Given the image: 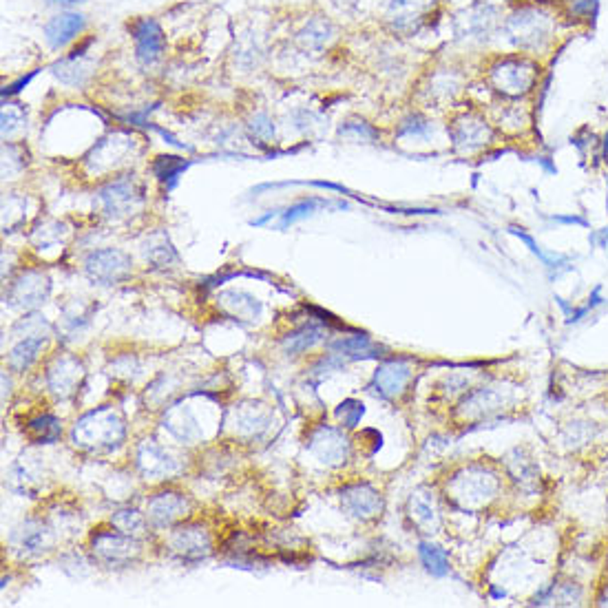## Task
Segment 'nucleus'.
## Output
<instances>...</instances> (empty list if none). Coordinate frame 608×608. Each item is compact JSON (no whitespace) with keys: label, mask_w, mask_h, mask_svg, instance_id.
Returning <instances> with one entry per match:
<instances>
[{"label":"nucleus","mask_w":608,"mask_h":608,"mask_svg":"<svg viewBox=\"0 0 608 608\" xmlns=\"http://www.w3.org/2000/svg\"><path fill=\"white\" fill-rule=\"evenodd\" d=\"M476 71L485 89L498 100L522 102L542 87L545 64L537 55L509 51V54L482 55Z\"/></svg>","instance_id":"1"},{"label":"nucleus","mask_w":608,"mask_h":608,"mask_svg":"<svg viewBox=\"0 0 608 608\" xmlns=\"http://www.w3.org/2000/svg\"><path fill=\"white\" fill-rule=\"evenodd\" d=\"M560 21L562 13L555 4L518 0L504 12L500 34L507 38L513 51L545 55L555 45Z\"/></svg>","instance_id":"2"},{"label":"nucleus","mask_w":608,"mask_h":608,"mask_svg":"<svg viewBox=\"0 0 608 608\" xmlns=\"http://www.w3.org/2000/svg\"><path fill=\"white\" fill-rule=\"evenodd\" d=\"M503 491V476L485 462H471L452 473L447 480V500L462 512L489 507Z\"/></svg>","instance_id":"3"},{"label":"nucleus","mask_w":608,"mask_h":608,"mask_svg":"<svg viewBox=\"0 0 608 608\" xmlns=\"http://www.w3.org/2000/svg\"><path fill=\"white\" fill-rule=\"evenodd\" d=\"M467 69L458 60L436 58L421 73L416 97L422 106H449L462 100L467 91Z\"/></svg>","instance_id":"4"},{"label":"nucleus","mask_w":608,"mask_h":608,"mask_svg":"<svg viewBox=\"0 0 608 608\" xmlns=\"http://www.w3.org/2000/svg\"><path fill=\"white\" fill-rule=\"evenodd\" d=\"M447 136L454 151L462 155L487 151L496 140V129L485 115V109L473 102H458L449 109Z\"/></svg>","instance_id":"5"},{"label":"nucleus","mask_w":608,"mask_h":608,"mask_svg":"<svg viewBox=\"0 0 608 608\" xmlns=\"http://www.w3.org/2000/svg\"><path fill=\"white\" fill-rule=\"evenodd\" d=\"M443 13V0H383L380 25L394 38H414Z\"/></svg>","instance_id":"6"},{"label":"nucleus","mask_w":608,"mask_h":608,"mask_svg":"<svg viewBox=\"0 0 608 608\" xmlns=\"http://www.w3.org/2000/svg\"><path fill=\"white\" fill-rule=\"evenodd\" d=\"M136 153L137 140L131 131H111L82 157V169L87 175L104 184L122 175V169Z\"/></svg>","instance_id":"7"},{"label":"nucleus","mask_w":608,"mask_h":608,"mask_svg":"<svg viewBox=\"0 0 608 608\" xmlns=\"http://www.w3.org/2000/svg\"><path fill=\"white\" fill-rule=\"evenodd\" d=\"M503 7L489 0H476L469 7L454 13V38L465 47H482L503 27Z\"/></svg>","instance_id":"8"},{"label":"nucleus","mask_w":608,"mask_h":608,"mask_svg":"<svg viewBox=\"0 0 608 608\" xmlns=\"http://www.w3.org/2000/svg\"><path fill=\"white\" fill-rule=\"evenodd\" d=\"M338 40V25L326 12H312L286 38V47L304 58H321Z\"/></svg>","instance_id":"9"},{"label":"nucleus","mask_w":608,"mask_h":608,"mask_svg":"<svg viewBox=\"0 0 608 608\" xmlns=\"http://www.w3.org/2000/svg\"><path fill=\"white\" fill-rule=\"evenodd\" d=\"M96 199L102 212L111 220H129L144 206V184L136 173H122L109 182L100 184L96 190Z\"/></svg>","instance_id":"10"},{"label":"nucleus","mask_w":608,"mask_h":608,"mask_svg":"<svg viewBox=\"0 0 608 608\" xmlns=\"http://www.w3.org/2000/svg\"><path fill=\"white\" fill-rule=\"evenodd\" d=\"M124 438V421L118 412L109 407L89 412L82 416L73 427V440L76 445L87 449H111L120 445Z\"/></svg>","instance_id":"11"},{"label":"nucleus","mask_w":608,"mask_h":608,"mask_svg":"<svg viewBox=\"0 0 608 608\" xmlns=\"http://www.w3.org/2000/svg\"><path fill=\"white\" fill-rule=\"evenodd\" d=\"M129 36L133 40V54L136 62L142 69L160 67L169 54V38H166L164 27L153 16H136L127 22Z\"/></svg>","instance_id":"12"},{"label":"nucleus","mask_w":608,"mask_h":608,"mask_svg":"<svg viewBox=\"0 0 608 608\" xmlns=\"http://www.w3.org/2000/svg\"><path fill=\"white\" fill-rule=\"evenodd\" d=\"M85 271L91 281L111 286V283L122 281L131 272V257L118 248H102L94 250L87 257Z\"/></svg>","instance_id":"13"},{"label":"nucleus","mask_w":608,"mask_h":608,"mask_svg":"<svg viewBox=\"0 0 608 608\" xmlns=\"http://www.w3.org/2000/svg\"><path fill=\"white\" fill-rule=\"evenodd\" d=\"M414 376V365L410 359H387L376 368L372 379V389L385 401H396L410 385Z\"/></svg>","instance_id":"14"},{"label":"nucleus","mask_w":608,"mask_h":608,"mask_svg":"<svg viewBox=\"0 0 608 608\" xmlns=\"http://www.w3.org/2000/svg\"><path fill=\"white\" fill-rule=\"evenodd\" d=\"M89 43L64 54L62 58L51 64V73L62 82L64 87H85L96 73V60L89 55Z\"/></svg>","instance_id":"15"},{"label":"nucleus","mask_w":608,"mask_h":608,"mask_svg":"<svg viewBox=\"0 0 608 608\" xmlns=\"http://www.w3.org/2000/svg\"><path fill=\"white\" fill-rule=\"evenodd\" d=\"M268 54H272V49H268L266 38H263V34L257 27H248V29L241 31L235 38L233 49H230V58H233L235 69H239L244 73L257 71L266 62Z\"/></svg>","instance_id":"16"},{"label":"nucleus","mask_w":608,"mask_h":608,"mask_svg":"<svg viewBox=\"0 0 608 608\" xmlns=\"http://www.w3.org/2000/svg\"><path fill=\"white\" fill-rule=\"evenodd\" d=\"M87 31V18L76 12H62L49 18L43 27V36L47 45L54 51L67 49L69 45L76 43Z\"/></svg>","instance_id":"17"},{"label":"nucleus","mask_w":608,"mask_h":608,"mask_svg":"<svg viewBox=\"0 0 608 608\" xmlns=\"http://www.w3.org/2000/svg\"><path fill=\"white\" fill-rule=\"evenodd\" d=\"M343 509L352 515V518L361 520V522H370V520L380 518L385 509L383 496L372 485L363 482V485L347 487L341 494Z\"/></svg>","instance_id":"18"},{"label":"nucleus","mask_w":608,"mask_h":608,"mask_svg":"<svg viewBox=\"0 0 608 608\" xmlns=\"http://www.w3.org/2000/svg\"><path fill=\"white\" fill-rule=\"evenodd\" d=\"M94 542V551L104 560L106 564H120L133 558L137 554V542L133 540L131 533L124 531H97L91 537Z\"/></svg>","instance_id":"19"},{"label":"nucleus","mask_w":608,"mask_h":608,"mask_svg":"<svg viewBox=\"0 0 608 608\" xmlns=\"http://www.w3.org/2000/svg\"><path fill=\"white\" fill-rule=\"evenodd\" d=\"M310 449L317 454V458L326 465H341L350 456V440L337 427H323L310 440Z\"/></svg>","instance_id":"20"},{"label":"nucleus","mask_w":608,"mask_h":608,"mask_svg":"<svg viewBox=\"0 0 608 608\" xmlns=\"http://www.w3.org/2000/svg\"><path fill=\"white\" fill-rule=\"evenodd\" d=\"M49 295V279L43 272L29 271L21 277L12 287V304L18 308H36Z\"/></svg>","instance_id":"21"},{"label":"nucleus","mask_w":608,"mask_h":608,"mask_svg":"<svg viewBox=\"0 0 608 608\" xmlns=\"http://www.w3.org/2000/svg\"><path fill=\"white\" fill-rule=\"evenodd\" d=\"M407 515H410L412 522L421 529V533H436L440 527V513L436 509L434 498L427 494H414L407 504Z\"/></svg>","instance_id":"22"},{"label":"nucleus","mask_w":608,"mask_h":608,"mask_svg":"<svg viewBox=\"0 0 608 608\" xmlns=\"http://www.w3.org/2000/svg\"><path fill=\"white\" fill-rule=\"evenodd\" d=\"M47 380L51 392H55L58 396H69L78 380H80V365H78L76 359H69V356L58 359L55 365L49 368Z\"/></svg>","instance_id":"23"},{"label":"nucleus","mask_w":608,"mask_h":608,"mask_svg":"<svg viewBox=\"0 0 608 608\" xmlns=\"http://www.w3.org/2000/svg\"><path fill=\"white\" fill-rule=\"evenodd\" d=\"M187 509H188V503L184 496L160 494L151 500V504H148V515H151L153 522L164 527V524H171L173 520L187 515Z\"/></svg>","instance_id":"24"},{"label":"nucleus","mask_w":608,"mask_h":608,"mask_svg":"<svg viewBox=\"0 0 608 608\" xmlns=\"http://www.w3.org/2000/svg\"><path fill=\"white\" fill-rule=\"evenodd\" d=\"M329 347L334 350V354L350 356V359H376V356H383L380 352H385L368 334H354V337L338 338Z\"/></svg>","instance_id":"25"},{"label":"nucleus","mask_w":608,"mask_h":608,"mask_svg":"<svg viewBox=\"0 0 608 608\" xmlns=\"http://www.w3.org/2000/svg\"><path fill=\"white\" fill-rule=\"evenodd\" d=\"M509 233L518 237V239L522 241V244L527 246V248L531 250V253L536 254L537 259H540L542 266H545L546 271H549V275H554V271H555V275H558V271H571V259L566 257V254L545 253V250H542V246L537 244V241L533 239V237L529 235L524 229H518V226H509Z\"/></svg>","instance_id":"26"},{"label":"nucleus","mask_w":608,"mask_h":608,"mask_svg":"<svg viewBox=\"0 0 608 608\" xmlns=\"http://www.w3.org/2000/svg\"><path fill=\"white\" fill-rule=\"evenodd\" d=\"M45 346V338L40 334H31V337H25L9 354V368L16 370V372H25L36 359H38L40 350Z\"/></svg>","instance_id":"27"},{"label":"nucleus","mask_w":608,"mask_h":608,"mask_svg":"<svg viewBox=\"0 0 608 608\" xmlns=\"http://www.w3.org/2000/svg\"><path fill=\"white\" fill-rule=\"evenodd\" d=\"M462 410L469 414H485L489 416L491 412L500 410L503 407V394L498 392V387H480L476 392H471L462 401Z\"/></svg>","instance_id":"28"},{"label":"nucleus","mask_w":608,"mask_h":608,"mask_svg":"<svg viewBox=\"0 0 608 608\" xmlns=\"http://www.w3.org/2000/svg\"><path fill=\"white\" fill-rule=\"evenodd\" d=\"M175 549L187 558H204L211 551V540L199 529H182L175 533Z\"/></svg>","instance_id":"29"},{"label":"nucleus","mask_w":608,"mask_h":608,"mask_svg":"<svg viewBox=\"0 0 608 608\" xmlns=\"http://www.w3.org/2000/svg\"><path fill=\"white\" fill-rule=\"evenodd\" d=\"M560 13L573 25H591L600 13V0H566L560 7Z\"/></svg>","instance_id":"30"},{"label":"nucleus","mask_w":608,"mask_h":608,"mask_svg":"<svg viewBox=\"0 0 608 608\" xmlns=\"http://www.w3.org/2000/svg\"><path fill=\"white\" fill-rule=\"evenodd\" d=\"M419 558L425 571L434 578H445L449 573V555L443 546L431 545V542H421Z\"/></svg>","instance_id":"31"},{"label":"nucleus","mask_w":608,"mask_h":608,"mask_svg":"<svg viewBox=\"0 0 608 608\" xmlns=\"http://www.w3.org/2000/svg\"><path fill=\"white\" fill-rule=\"evenodd\" d=\"M434 131L431 127V120L422 113L421 109H412L410 113L403 115V120L398 122L396 136L398 137H414V140H427L429 133Z\"/></svg>","instance_id":"32"},{"label":"nucleus","mask_w":608,"mask_h":608,"mask_svg":"<svg viewBox=\"0 0 608 608\" xmlns=\"http://www.w3.org/2000/svg\"><path fill=\"white\" fill-rule=\"evenodd\" d=\"M321 338H323V328L304 326L296 329V332L287 334V338L283 341V347H286V352H290V354H301V352L317 346Z\"/></svg>","instance_id":"33"},{"label":"nucleus","mask_w":608,"mask_h":608,"mask_svg":"<svg viewBox=\"0 0 608 608\" xmlns=\"http://www.w3.org/2000/svg\"><path fill=\"white\" fill-rule=\"evenodd\" d=\"M338 136L341 137H350L354 142H363V144H372L380 137V131L374 127V124L365 122L361 118H350L338 127Z\"/></svg>","instance_id":"34"},{"label":"nucleus","mask_w":608,"mask_h":608,"mask_svg":"<svg viewBox=\"0 0 608 608\" xmlns=\"http://www.w3.org/2000/svg\"><path fill=\"white\" fill-rule=\"evenodd\" d=\"M60 431L62 429H60L58 419L51 414L38 416V419H34L27 425V436L36 440V443H54V440H58Z\"/></svg>","instance_id":"35"},{"label":"nucleus","mask_w":608,"mask_h":608,"mask_svg":"<svg viewBox=\"0 0 608 608\" xmlns=\"http://www.w3.org/2000/svg\"><path fill=\"white\" fill-rule=\"evenodd\" d=\"M246 129H248L250 137L257 140L259 144H271L275 140V120H272L266 111H257V113L250 115Z\"/></svg>","instance_id":"36"},{"label":"nucleus","mask_w":608,"mask_h":608,"mask_svg":"<svg viewBox=\"0 0 608 608\" xmlns=\"http://www.w3.org/2000/svg\"><path fill=\"white\" fill-rule=\"evenodd\" d=\"M27 122L25 111L21 104H4L3 109V140L13 142V137L22 131V124Z\"/></svg>","instance_id":"37"},{"label":"nucleus","mask_w":608,"mask_h":608,"mask_svg":"<svg viewBox=\"0 0 608 608\" xmlns=\"http://www.w3.org/2000/svg\"><path fill=\"white\" fill-rule=\"evenodd\" d=\"M144 254H146V259H151L153 263H157V266H166L171 259H173V262L178 259V253H175L173 246L169 244L166 237H153L146 244V248H144Z\"/></svg>","instance_id":"38"},{"label":"nucleus","mask_w":608,"mask_h":608,"mask_svg":"<svg viewBox=\"0 0 608 608\" xmlns=\"http://www.w3.org/2000/svg\"><path fill=\"white\" fill-rule=\"evenodd\" d=\"M363 414H365L363 403L354 401V398H347V401H343L341 405L337 407L338 421H341V425L347 427V429L359 425L361 419H363Z\"/></svg>","instance_id":"39"},{"label":"nucleus","mask_w":608,"mask_h":608,"mask_svg":"<svg viewBox=\"0 0 608 608\" xmlns=\"http://www.w3.org/2000/svg\"><path fill=\"white\" fill-rule=\"evenodd\" d=\"M314 206H317V202H314V199H310V202H304V204H299V206L290 208V211L286 212V217H283V226L292 224V221L301 220V217H308L310 212H312Z\"/></svg>","instance_id":"40"},{"label":"nucleus","mask_w":608,"mask_h":608,"mask_svg":"<svg viewBox=\"0 0 608 608\" xmlns=\"http://www.w3.org/2000/svg\"><path fill=\"white\" fill-rule=\"evenodd\" d=\"M555 587H558V579H555V582H551V584H546V587H542L540 591H537L536 596L531 597V602H529V604H531V606H545V604H549V602H554Z\"/></svg>","instance_id":"41"},{"label":"nucleus","mask_w":608,"mask_h":608,"mask_svg":"<svg viewBox=\"0 0 608 608\" xmlns=\"http://www.w3.org/2000/svg\"><path fill=\"white\" fill-rule=\"evenodd\" d=\"M549 221H554V224H562V226H584L587 229L588 226V220L587 217H582V215H551V217H546Z\"/></svg>","instance_id":"42"},{"label":"nucleus","mask_w":608,"mask_h":608,"mask_svg":"<svg viewBox=\"0 0 608 608\" xmlns=\"http://www.w3.org/2000/svg\"><path fill=\"white\" fill-rule=\"evenodd\" d=\"M591 246H597V248H606L608 246V229L602 230H593L591 237H588Z\"/></svg>","instance_id":"43"},{"label":"nucleus","mask_w":608,"mask_h":608,"mask_svg":"<svg viewBox=\"0 0 608 608\" xmlns=\"http://www.w3.org/2000/svg\"><path fill=\"white\" fill-rule=\"evenodd\" d=\"M555 301H558L560 310H562V312H564L566 321H569V319L573 317V312H575V305L569 304V301H566V299H562V296H555Z\"/></svg>","instance_id":"44"},{"label":"nucleus","mask_w":608,"mask_h":608,"mask_svg":"<svg viewBox=\"0 0 608 608\" xmlns=\"http://www.w3.org/2000/svg\"><path fill=\"white\" fill-rule=\"evenodd\" d=\"M596 604L597 606H608V584H604V587L600 588V593H597V597H596Z\"/></svg>","instance_id":"45"},{"label":"nucleus","mask_w":608,"mask_h":608,"mask_svg":"<svg viewBox=\"0 0 608 608\" xmlns=\"http://www.w3.org/2000/svg\"><path fill=\"white\" fill-rule=\"evenodd\" d=\"M602 157H604V162H608V133L604 136V140H602Z\"/></svg>","instance_id":"46"},{"label":"nucleus","mask_w":608,"mask_h":608,"mask_svg":"<svg viewBox=\"0 0 608 608\" xmlns=\"http://www.w3.org/2000/svg\"><path fill=\"white\" fill-rule=\"evenodd\" d=\"M54 3H80V0H54Z\"/></svg>","instance_id":"47"},{"label":"nucleus","mask_w":608,"mask_h":608,"mask_svg":"<svg viewBox=\"0 0 608 608\" xmlns=\"http://www.w3.org/2000/svg\"><path fill=\"white\" fill-rule=\"evenodd\" d=\"M606 212H608V179H606Z\"/></svg>","instance_id":"48"},{"label":"nucleus","mask_w":608,"mask_h":608,"mask_svg":"<svg viewBox=\"0 0 608 608\" xmlns=\"http://www.w3.org/2000/svg\"><path fill=\"white\" fill-rule=\"evenodd\" d=\"M606 571H608V554H606Z\"/></svg>","instance_id":"49"}]
</instances>
